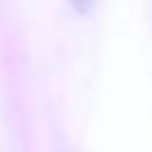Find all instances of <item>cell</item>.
<instances>
[{
	"label": "cell",
	"mask_w": 152,
	"mask_h": 152,
	"mask_svg": "<svg viewBox=\"0 0 152 152\" xmlns=\"http://www.w3.org/2000/svg\"><path fill=\"white\" fill-rule=\"evenodd\" d=\"M69 2H71L78 12H86V10L90 7V2H93V0H69Z\"/></svg>",
	"instance_id": "cell-1"
}]
</instances>
